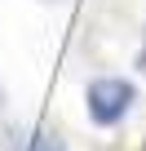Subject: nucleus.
<instances>
[{"label": "nucleus", "instance_id": "1", "mask_svg": "<svg viewBox=\"0 0 146 151\" xmlns=\"http://www.w3.org/2000/svg\"><path fill=\"white\" fill-rule=\"evenodd\" d=\"M133 102H137V89H133V80H124V76H98V80L84 89V111L102 129L120 124L133 111Z\"/></svg>", "mask_w": 146, "mask_h": 151}, {"label": "nucleus", "instance_id": "2", "mask_svg": "<svg viewBox=\"0 0 146 151\" xmlns=\"http://www.w3.org/2000/svg\"><path fill=\"white\" fill-rule=\"evenodd\" d=\"M14 151H66L62 133H49V129H31L14 142Z\"/></svg>", "mask_w": 146, "mask_h": 151}, {"label": "nucleus", "instance_id": "3", "mask_svg": "<svg viewBox=\"0 0 146 151\" xmlns=\"http://www.w3.org/2000/svg\"><path fill=\"white\" fill-rule=\"evenodd\" d=\"M137 67H142V76H146V31H142V49H137Z\"/></svg>", "mask_w": 146, "mask_h": 151}, {"label": "nucleus", "instance_id": "4", "mask_svg": "<svg viewBox=\"0 0 146 151\" xmlns=\"http://www.w3.org/2000/svg\"><path fill=\"white\" fill-rule=\"evenodd\" d=\"M0 111H5V85H0Z\"/></svg>", "mask_w": 146, "mask_h": 151}]
</instances>
